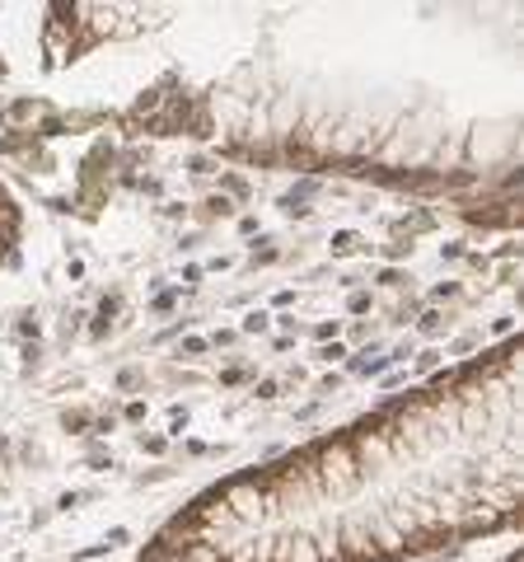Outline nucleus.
<instances>
[{
    "label": "nucleus",
    "mask_w": 524,
    "mask_h": 562,
    "mask_svg": "<svg viewBox=\"0 0 524 562\" xmlns=\"http://www.w3.org/2000/svg\"><path fill=\"white\" fill-rule=\"evenodd\" d=\"M20 239H24V206L5 183H0V268L14 258Z\"/></svg>",
    "instance_id": "nucleus-2"
},
{
    "label": "nucleus",
    "mask_w": 524,
    "mask_h": 562,
    "mask_svg": "<svg viewBox=\"0 0 524 562\" xmlns=\"http://www.w3.org/2000/svg\"><path fill=\"white\" fill-rule=\"evenodd\" d=\"M505 562H520V558H505Z\"/></svg>",
    "instance_id": "nucleus-3"
},
{
    "label": "nucleus",
    "mask_w": 524,
    "mask_h": 562,
    "mask_svg": "<svg viewBox=\"0 0 524 562\" xmlns=\"http://www.w3.org/2000/svg\"><path fill=\"white\" fill-rule=\"evenodd\" d=\"M520 520V342L197 492L136 562H403Z\"/></svg>",
    "instance_id": "nucleus-1"
}]
</instances>
